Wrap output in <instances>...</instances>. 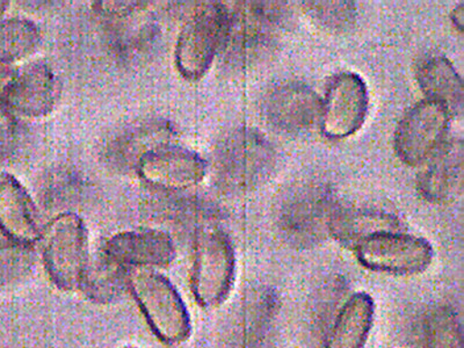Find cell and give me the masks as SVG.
I'll return each instance as SVG.
<instances>
[{"label":"cell","instance_id":"83f0119b","mask_svg":"<svg viewBox=\"0 0 464 348\" xmlns=\"http://www.w3.org/2000/svg\"><path fill=\"white\" fill-rule=\"evenodd\" d=\"M451 22L455 24V27L459 29V32L463 31L464 23V6L463 4H459V6L455 7L451 12Z\"/></svg>","mask_w":464,"mask_h":348},{"label":"cell","instance_id":"4316f807","mask_svg":"<svg viewBox=\"0 0 464 348\" xmlns=\"http://www.w3.org/2000/svg\"><path fill=\"white\" fill-rule=\"evenodd\" d=\"M14 73V72H12L11 68H2V66H0V114L4 113L6 90Z\"/></svg>","mask_w":464,"mask_h":348},{"label":"cell","instance_id":"cb8c5ba5","mask_svg":"<svg viewBox=\"0 0 464 348\" xmlns=\"http://www.w3.org/2000/svg\"><path fill=\"white\" fill-rule=\"evenodd\" d=\"M304 6L314 22L333 31H346L355 22L356 10L352 2H308Z\"/></svg>","mask_w":464,"mask_h":348},{"label":"cell","instance_id":"f546056e","mask_svg":"<svg viewBox=\"0 0 464 348\" xmlns=\"http://www.w3.org/2000/svg\"><path fill=\"white\" fill-rule=\"evenodd\" d=\"M126 348H135V347H126Z\"/></svg>","mask_w":464,"mask_h":348},{"label":"cell","instance_id":"277c9868","mask_svg":"<svg viewBox=\"0 0 464 348\" xmlns=\"http://www.w3.org/2000/svg\"><path fill=\"white\" fill-rule=\"evenodd\" d=\"M48 276L58 288L80 289L90 264L89 238L82 219L74 213L57 215L41 231Z\"/></svg>","mask_w":464,"mask_h":348},{"label":"cell","instance_id":"30bf717a","mask_svg":"<svg viewBox=\"0 0 464 348\" xmlns=\"http://www.w3.org/2000/svg\"><path fill=\"white\" fill-rule=\"evenodd\" d=\"M60 97V82L51 66L31 62L14 72L7 86L4 114L19 119L48 115Z\"/></svg>","mask_w":464,"mask_h":348},{"label":"cell","instance_id":"6da1fadb","mask_svg":"<svg viewBox=\"0 0 464 348\" xmlns=\"http://www.w3.org/2000/svg\"><path fill=\"white\" fill-rule=\"evenodd\" d=\"M287 6L277 2H242L227 7L222 53L236 66L255 63L271 52L288 20Z\"/></svg>","mask_w":464,"mask_h":348},{"label":"cell","instance_id":"d4e9b609","mask_svg":"<svg viewBox=\"0 0 464 348\" xmlns=\"http://www.w3.org/2000/svg\"><path fill=\"white\" fill-rule=\"evenodd\" d=\"M28 247L12 243L11 247L0 251V287L10 285L26 275L32 261Z\"/></svg>","mask_w":464,"mask_h":348},{"label":"cell","instance_id":"4fadbf2b","mask_svg":"<svg viewBox=\"0 0 464 348\" xmlns=\"http://www.w3.org/2000/svg\"><path fill=\"white\" fill-rule=\"evenodd\" d=\"M321 102L309 86L287 82L268 94L265 113L268 122L277 130L298 134L309 130L319 121Z\"/></svg>","mask_w":464,"mask_h":348},{"label":"cell","instance_id":"d6986e66","mask_svg":"<svg viewBox=\"0 0 464 348\" xmlns=\"http://www.w3.org/2000/svg\"><path fill=\"white\" fill-rule=\"evenodd\" d=\"M172 128L163 120H151L130 128L110 145L109 159L119 168H135L145 153L169 143Z\"/></svg>","mask_w":464,"mask_h":348},{"label":"cell","instance_id":"ba28073f","mask_svg":"<svg viewBox=\"0 0 464 348\" xmlns=\"http://www.w3.org/2000/svg\"><path fill=\"white\" fill-rule=\"evenodd\" d=\"M450 113L437 102L422 101L406 111L395 132V150L410 167H418L432 159L446 143Z\"/></svg>","mask_w":464,"mask_h":348},{"label":"cell","instance_id":"7402d4cb","mask_svg":"<svg viewBox=\"0 0 464 348\" xmlns=\"http://www.w3.org/2000/svg\"><path fill=\"white\" fill-rule=\"evenodd\" d=\"M128 269L102 258L101 263L87 266L80 289L97 304H110L121 295L127 284Z\"/></svg>","mask_w":464,"mask_h":348},{"label":"cell","instance_id":"9c48e42d","mask_svg":"<svg viewBox=\"0 0 464 348\" xmlns=\"http://www.w3.org/2000/svg\"><path fill=\"white\" fill-rule=\"evenodd\" d=\"M370 95L359 74H335L327 85L321 102L319 123L327 139L343 140L353 135L366 119Z\"/></svg>","mask_w":464,"mask_h":348},{"label":"cell","instance_id":"7a4b0ae2","mask_svg":"<svg viewBox=\"0 0 464 348\" xmlns=\"http://www.w3.org/2000/svg\"><path fill=\"white\" fill-rule=\"evenodd\" d=\"M276 151L260 132L239 128L225 136L214 155L218 181L230 192H246L267 179Z\"/></svg>","mask_w":464,"mask_h":348},{"label":"cell","instance_id":"52a82bcc","mask_svg":"<svg viewBox=\"0 0 464 348\" xmlns=\"http://www.w3.org/2000/svg\"><path fill=\"white\" fill-rule=\"evenodd\" d=\"M354 247L362 266L396 276L420 275L429 268L434 256L428 240L401 231L372 235Z\"/></svg>","mask_w":464,"mask_h":348},{"label":"cell","instance_id":"f1b7e54d","mask_svg":"<svg viewBox=\"0 0 464 348\" xmlns=\"http://www.w3.org/2000/svg\"><path fill=\"white\" fill-rule=\"evenodd\" d=\"M7 3L5 2H0V15L4 14V11L6 10Z\"/></svg>","mask_w":464,"mask_h":348},{"label":"cell","instance_id":"7c38bea8","mask_svg":"<svg viewBox=\"0 0 464 348\" xmlns=\"http://www.w3.org/2000/svg\"><path fill=\"white\" fill-rule=\"evenodd\" d=\"M174 256L172 238L155 229L120 232L107 240L102 250V258L127 269L168 266Z\"/></svg>","mask_w":464,"mask_h":348},{"label":"cell","instance_id":"2e32d148","mask_svg":"<svg viewBox=\"0 0 464 348\" xmlns=\"http://www.w3.org/2000/svg\"><path fill=\"white\" fill-rule=\"evenodd\" d=\"M463 144L461 140L442 145L418 178V189L430 202H443L461 192Z\"/></svg>","mask_w":464,"mask_h":348},{"label":"cell","instance_id":"44dd1931","mask_svg":"<svg viewBox=\"0 0 464 348\" xmlns=\"http://www.w3.org/2000/svg\"><path fill=\"white\" fill-rule=\"evenodd\" d=\"M41 40L40 28L24 18L0 19V66L11 68L32 55Z\"/></svg>","mask_w":464,"mask_h":348},{"label":"cell","instance_id":"ffe728a7","mask_svg":"<svg viewBox=\"0 0 464 348\" xmlns=\"http://www.w3.org/2000/svg\"><path fill=\"white\" fill-rule=\"evenodd\" d=\"M329 230L342 243L355 246L372 235L400 231V222L385 211L335 208L330 219Z\"/></svg>","mask_w":464,"mask_h":348},{"label":"cell","instance_id":"3957f363","mask_svg":"<svg viewBox=\"0 0 464 348\" xmlns=\"http://www.w3.org/2000/svg\"><path fill=\"white\" fill-rule=\"evenodd\" d=\"M128 288L161 342L179 343L189 337L190 317L179 293L167 277L151 268H130Z\"/></svg>","mask_w":464,"mask_h":348},{"label":"cell","instance_id":"8fae6325","mask_svg":"<svg viewBox=\"0 0 464 348\" xmlns=\"http://www.w3.org/2000/svg\"><path fill=\"white\" fill-rule=\"evenodd\" d=\"M136 169L155 188L184 190L200 184L206 177L207 164L196 151L169 142L145 153Z\"/></svg>","mask_w":464,"mask_h":348},{"label":"cell","instance_id":"ac0fdd59","mask_svg":"<svg viewBox=\"0 0 464 348\" xmlns=\"http://www.w3.org/2000/svg\"><path fill=\"white\" fill-rule=\"evenodd\" d=\"M417 81L430 101L441 103L450 115L462 114V78L446 57L430 56L421 61L417 69Z\"/></svg>","mask_w":464,"mask_h":348},{"label":"cell","instance_id":"484cf974","mask_svg":"<svg viewBox=\"0 0 464 348\" xmlns=\"http://www.w3.org/2000/svg\"><path fill=\"white\" fill-rule=\"evenodd\" d=\"M147 5L140 2H102L98 3V10L105 14H130L139 8Z\"/></svg>","mask_w":464,"mask_h":348},{"label":"cell","instance_id":"e0dca14e","mask_svg":"<svg viewBox=\"0 0 464 348\" xmlns=\"http://www.w3.org/2000/svg\"><path fill=\"white\" fill-rule=\"evenodd\" d=\"M374 310L370 294L359 292L348 298L331 327L326 348H363L371 334Z\"/></svg>","mask_w":464,"mask_h":348},{"label":"cell","instance_id":"603a6c76","mask_svg":"<svg viewBox=\"0 0 464 348\" xmlns=\"http://www.w3.org/2000/svg\"><path fill=\"white\" fill-rule=\"evenodd\" d=\"M426 348H461V331L457 317L450 310L439 309L425 325Z\"/></svg>","mask_w":464,"mask_h":348},{"label":"cell","instance_id":"8992f818","mask_svg":"<svg viewBox=\"0 0 464 348\" xmlns=\"http://www.w3.org/2000/svg\"><path fill=\"white\" fill-rule=\"evenodd\" d=\"M227 6L221 3L198 5L178 36L174 61L178 72L188 81L200 80L221 52Z\"/></svg>","mask_w":464,"mask_h":348},{"label":"cell","instance_id":"9a60e30c","mask_svg":"<svg viewBox=\"0 0 464 348\" xmlns=\"http://www.w3.org/2000/svg\"><path fill=\"white\" fill-rule=\"evenodd\" d=\"M334 209L329 190L319 185H305L285 198L281 218L285 229L293 234H317L323 227L329 230Z\"/></svg>","mask_w":464,"mask_h":348},{"label":"cell","instance_id":"5b68a950","mask_svg":"<svg viewBox=\"0 0 464 348\" xmlns=\"http://www.w3.org/2000/svg\"><path fill=\"white\" fill-rule=\"evenodd\" d=\"M234 247L226 232L203 227L197 232L192 290L198 304L213 308L230 294L235 279Z\"/></svg>","mask_w":464,"mask_h":348},{"label":"cell","instance_id":"5bb4252c","mask_svg":"<svg viewBox=\"0 0 464 348\" xmlns=\"http://www.w3.org/2000/svg\"><path fill=\"white\" fill-rule=\"evenodd\" d=\"M0 231L12 243L27 247L41 237L34 202L22 182L8 173L0 176Z\"/></svg>","mask_w":464,"mask_h":348}]
</instances>
